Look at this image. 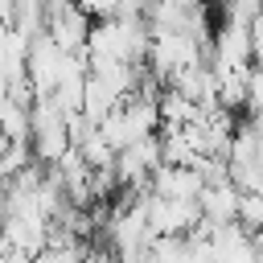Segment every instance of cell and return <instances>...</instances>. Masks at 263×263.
I'll return each mask as SVG.
<instances>
[{"label": "cell", "mask_w": 263, "mask_h": 263, "mask_svg": "<svg viewBox=\"0 0 263 263\" xmlns=\"http://www.w3.org/2000/svg\"><path fill=\"white\" fill-rule=\"evenodd\" d=\"M152 29L144 16H107L90 25L86 37V66H148Z\"/></svg>", "instance_id": "1"}, {"label": "cell", "mask_w": 263, "mask_h": 263, "mask_svg": "<svg viewBox=\"0 0 263 263\" xmlns=\"http://www.w3.org/2000/svg\"><path fill=\"white\" fill-rule=\"evenodd\" d=\"M29 148L41 164H58L74 144H70V123L66 115L49 103V99H37L33 103V127H29Z\"/></svg>", "instance_id": "2"}, {"label": "cell", "mask_w": 263, "mask_h": 263, "mask_svg": "<svg viewBox=\"0 0 263 263\" xmlns=\"http://www.w3.org/2000/svg\"><path fill=\"white\" fill-rule=\"evenodd\" d=\"M144 210H148V230L156 238H189L201 226L197 201H177V197H160L144 189Z\"/></svg>", "instance_id": "3"}, {"label": "cell", "mask_w": 263, "mask_h": 263, "mask_svg": "<svg viewBox=\"0 0 263 263\" xmlns=\"http://www.w3.org/2000/svg\"><path fill=\"white\" fill-rule=\"evenodd\" d=\"M70 58H74V53H66L49 33L33 37V45H29V70H25L33 99H49V95H53V86H58V78H62V70H66Z\"/></svg>", "instance_id": "4"}, {"label": "cell", "mask_w": 263, "mask_h": 263, "mask_svg": "<svg viewBox=\"0 0 263 263\" xmlns=\"http://www.w3.org/2000/svg\"><path fill=\"white\" fill-rule=\"evenodd\" d=\"M214 70H251V25L222 16V25L214 29V53H210Z\"/></svg>", "instance_id": "5"}, {"label": "cell", "mask_w": 263, "mask_h": 263, "mask_svg": "<svg viewBox=\"0 0 263 263\" xmlns=\"http://www.w3.org/2000/svg\"><path fill=\"white\" fill-rule=\"evenodd\" d=\"M238 185L234 181H210L197 197V210H201V226L210 230H226V226H238Z\"/></svg>", "instance_id": "6"}, {"label": "cell", "mask_w": 263, "mask_h": 263, "mask_svg": "<svg viewBox=\"0 0 263 263\" xmlns=\"http://www.w3.org/2000/svg\"><path fill=\"white\" fill-rule=\"evenodd\" d=\"M90 16L82 12V8H74L70 0L62 4V8H53L49 12V25H45V33L66 49V53H82L86 49V37H90Z\"/></svg>", "instance_id": "7"}, {"label": "cell", "mask_w": 263, "mask_h": 263, "mask_svg": "<svg viewBox=\"0 0 263 263\" xmlns=\"http://www.w3.org/2000/svg\"><path fill=\"white\" fill-rule=\"evenodd\" d=\"M152 193H160V197H177V201H197L201 197V189H205V177L197 173V168H189V164H160L156 173H152V185H148Z\"/></svg>", "instance_id": "8"}, {"label": "cell", "mask_w": 263, "mask_h": 263, "mask_svg": "<svg viewBox=\"0 0 263 263\" xmlns=\"http://www.w3.org/2000/svg\"><path fill=\"white\" fill-rule=\"evenodd\" d=\"M210 242H214L210 263H259V255H255V238H251V230H242V226L210 230Z\"/></svg>", "instance_id": "9"}, {"label": "cell", "mask_w": 263, "mask_h": 263, "mask_svg": "<svg viewBox=\"0 0 263 263\" xmlns=\"http://www.w3.org/2000/svg\"><path fill=\"white\" fill-rule=\"evenodd\" d=\"M218 74V107L242 111L247 107V74L251 70H214Z\"/></svg>", "instance_id": "10"}, {"label": "cell", "mask_w": 263, "mask_h": 263, "mask_svg": "<svg viewBox=\"0 0 263 263\" xmlns=\"http://www.w3.org/2000/svg\"><path fill=\"white\" fill-rule=\"evenodd\" d=\"M247 111L251 119H263V66H251L247 74Z\"/></svg>", "instance_id": "11"}, {"label": "cell", "mask_w": 263, "mask_h": 263, "mask_svg": "<svg viewBox=\"0 0 263 263\" xmlns=\"http://www.w3.org/2000/svg\"><path fill=\"white\" fill-rule=\"evenodd\" d=\"M74 8H82L90 21H107V16H119V4L123 0H70Z\"/></svg>", "instance_id": "12"}, {"label": "cell", "mask_w": 263, "mask_h": 263, "mask_svg": "<svg viewBox=\"0 0 263 263\" xmlns=\"http://www.w3.org/2000/svg\"><path fill=\"white\" fill-rule=\"evenodd\" d=\"M251 66H263V16L251 21Z\"/></svg>", "instance_id": "13"}, {"label": "cell", "mask_w": 263, "mask_h": 263, "mask_svg": "<svg viewBox=\"0 0 263 263\" xmlns=\"http://www.w3.org/2000/svg\"><path fill=\"white\" fill-rule=\"evenodd\" d=\"M90 259H95V263H119V259H115L111 251H99V255H90Z\"/></svg>", "instance_id": "14"}, {"label": "cell", "mask_w": 263, "mask_h": 263, "mask_svg": "<svg viewBox=\"0 0 263 263\" xmlns=\"http://www.w3.org/2000/svg\"><path fill=\"white\" fill-rule=\"evenodd\" d=\"M251 238H255V255H259V263H263V230H259V234H251Z\"/></svg>", "instance_id": "15"}, {"label": "cell", "mask_w": 263, "mask_h": 263, "mask_svg": "<svg viewBox=\"0 0 263 263\" xmlns=\"http://www.w3.org/2000/svg\"><path fill=\"white\" fill-rule=\"evenodd\" d=\"M0 33H4V25H0Z\"/></svg>", "instance_id": "16"}]
</instances>
